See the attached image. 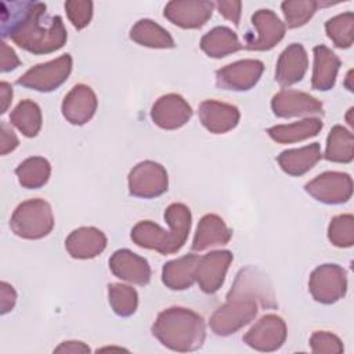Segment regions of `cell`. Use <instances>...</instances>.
<instances>
[{
	"label": "cell",
	"mask_w": 354,
	"mask_h": 354,
	"mask_svg": "<svg viewBox=\"0 0 354 354\" xmlns=\"http://www.w3.org/2000/svg\"><path fill=\"white\" fill-rule=\"evenodd\" d=\"M1 37L11 39L22 50L40 55L50 54L66 43L62 18L48 15L40 1H1Z\"/></svg>",
	"instance_id": "obj_1"
},
{
	"label": "cell",
	"mask_w": 354,
	"mask_h": 354,
	"mask_svg": "<svg viewBox=\"0 0 354 354\" xmlns=\"http://www.w3.org/2000/svg\"><path fill=\"white\" fill-rule=\"evenodd\" d=\"M259 307L275 308V296L268 278L248 266L236 274L225 303L212 314L209 326L217 336H230L254 319Z\"/></svg>",
	"instance_id": "obj_2"
},
{
	"label": "cell",
	"mask_w": 354,
	"mask_h": 354,
	"mask_svg": "<svg viewBox=\"0 0 354 354\" xmlns=\"http://www.w3.org/2000/svg\"><path fill=\"white\" fill-rule=\"evenodd\" d=\"M165 220L169 224V231L151 220L137 223L131 228V241L140 248L156 250L160 254L178 252L191 230V210L184 203H171L165 210Z\"/></svg>",
	"instance_id": "obj_3"
},
{
	"label": "cell",
	"mask_w": 354,
	"mask_h": 354,
	"mask_svg": "<svg viewBox=\"0 0 354 354\" xmlns=\"http://www.w3.org/2000/svg\"><path fill=\"white\" fill-rule=\"evenodd\" d=\"M152 335L167 348L188 353L201 348L206 339L202 315L185 307H170L160 311L152 325Z\"/></svg>",
	"instance_id": "obj_4"
},
{
	"label": "cell",
	"mask_w": 354,
	"mask_h": 354,
	"mask_svg": "<svg viewBox=\"0 0 354 354\" xmlns=\"http://www.w3.org/2000/svg\"><path fill=\"white\" fill-rule=\"evenodd\" d=\"M11 231L24 239H41L54 228L51 206L40 198L19 203L10 218Z\"/></svg>",
	"instance_id": "obj_5"
},
{
	"label": "cell",
	"mask_w": 354,
	"mask_h": 354,
	"mask_svg": "<svg viewBox=\"0 0 354 354\" xmlns=\"http://www.w3.org/2000/svg\"><path fill=\"white\" fill-rule=\"evenodd\" d=\"M72 57L64 54L55 59L35 65L17 79V84L40 93H50L58 88L71 75Z\"/></svg>",
	"instance_id": "obj_6"
},
{
	"label": "cell",
	"mask_w": 354,
	"mask_h": 354,
	"mask_svg": "<svg viewBox=\"0 0 354 354\" xmlns=\"http://www.w3.org/2000/svg\"><path fill=\"white\" fill-rule=\"evenodd\" d=\"M308 290L315 301L332 304L347 292V274L339 264H321L310 275Z\"/></svg>",
	"instance_id": "obj_7"
},
{
	"label": "cell",
	"mask_w": 354,
	"mask_h": 354,
	"mask_svg": "<svg viewBox=\"0 0 354 354\" xmlns=\"http://www.w3.org/2000/svg\"><path fill=\"white\" fill-rule=\"evenodd\" d=\"M129 192L133 196L151 199L160 196L167 191L169 177L166 169L153 160L137 163L127 177Z\"/></svg>",
	"instance_id": "obj_8"
},
{
	"label": "cell",
	"mask_w": 354,
	"mask_h": 354,
	"mask_svg": "<svg viewBox=\"0 0 354 354\" xmlns=\"http://www.w3.org/2000/svg\"><path fill=\"white\" fill-rule=\"evenodd\" d=\"M252 25L256 33L245 35V48L252 51H267L274 48L285 36V24L268 8L257 10L252 15Z\"/></svg>",
	"instance_id": "obj_9"
},
{
	"label": "cell",
	"mask_w": 354,
	"mask_h": 354,
	"mask_svg": "<svg viewBox=\"0 0 354 354\" xmlns=\"http://www.w3.org/2000/svg\"><path fill=\"white\" fill-rule=\"evenodd\" d=\"M318 202L326 205H340L347 202L353 195V178L343 171H324L304 185Z\"/></svg>",
	"instance_id": "obj_10"
},
{
	"label": "cell",
	"mask_w": 354,
	"mask_h": 354,
	"mask_svg": "<svg viewBox=\"0 0 354 354\" xmlns=\"http://www.w3.org/2000/svg\"><path fill=\"white\" fill-rule=\"evenodd\" d=\"M285 321L277 314L263 315L243 336V342L257 351H275L286 340Z\"/></svg>",
	"instance_id": "obj_11"
},
{
	"label": "cell",
	"mask_w": 354,
	"mask_h": 354,
	"mask_svg": "<svg viewBox=\"0 0 354 354\" xmlns=\"http://www.w3.org/2000/svg\"><path fill=\"white\" fill-rule=\"evenodd\" d=\"M264 71L259 59H239L216 71V84L223 90L246 91L257 84Z\"/></svg>",
	"instance_id": "obj_12"
},
{
	"label": "cell",
	"mask_w": 354,
	"mask_h": 354,
	"mask_svg": "<svg viewBox=\"0 0 354 354\" xmlns=\"http://www.w3.org/2000/svg\"><path fill=\"white\" fill-rule=\"evenodd\" d=\"M214 3L207 0H173L165 7L163 15L183 29L202 28L213 14Z\"/></svg>",
	"instance_id": "obj_13"
},
{
	"label": "cell",
	"mask_w": 354,
	"mask_h": 354,
	"mask_svg": "<svg viewBox=\"0 0 354 354\" xmlns=\"http://www.w3.org/2000/svg\"><path fill=\"white\" fill-rule=\"evenodd\" d=\"M232 259L234 256L230 250H214L199 257L195 282H198L202 292L212 295L221 288Z\"/></svg>",
	"instance_id": "obj_14"
},
{
	"label": "cell",
	"mask_w": 354,
	"mask_h": 354,
	"mask_svg": "<svg viewBox=\"0 0 354 354\" xmlns=\"http://www.w3.org/2000/svg\"><path fill=\"white\" fill-rule=\"evenodd\" d=\"M271 109L278 118H293V116H310V115H322L324 106L322 102L304 93L297 90H281L274 94L271 100Z\"/></svg>",
	"instance_id": "obj_15"
},
{
	"label": "cell",
	"mask_w": 354,
	"mask_h": 354,
	"mask_svg": "<svg viewBox=\"0 0 354 354\" xmlns=\"http://www.w3.org/2000/svg\"><path fill=\"white\" fill-rule=\"evenodd\" d=\"M192 116V108L184 97L170 93L159 97L151 109L152 122L165 130L183 127Z\"/></svg>",
	"instance_id": "obj_16"
},
{
	"label": "cell",
	"mask_w": 354,
	"mask_h": 354,
	"mask_svg": "<svg viewBox=\"0 0 354 354\" xmlns=\"http://www.w3.org/2000/svg\"><path fill=\"white\" fill-rule=\"evenodd\" d=\"M97 105L98 101L93 88L86 84H76L65 95L61 111L71 124L82 126L94 116Z\"/></svg>",
	"instance_id": "obj_17"
},
{
	"label": "cell",
	"mask_w": 354,
	"mask_h": 354,
	"mask_svg": "<svg viewBox=\"0 0 354 354\" xmlns=\"http://www.w3.org/2000/svg\"><path fill=\"white\" fill-rule=\"evenodd\" d=\"M198 116L207 131L213 134H224L238 124L241 113L232 104L206 100L199 104Z\"/></svg>",
	"instance_id": "obj_18"
},
{
	"label": "cell",
	"mask_w": 354,
	"mask_h": 354,
	"mask_svg": "<svg viewBox=\"0 0 354 354\" xmlns=\"http://www.w3.org/2000/svg\"><path fill=\"white\" fill-rule=\"evenodd\" d=\"M109 268L119 279L147 285L151 279V267L148 261L129 249H119L109 257Z\"/></svg>",
	"instance_id": "obj_19"
},
{
	"label": "cell",
	"mask_w": 354,
	"mask_h": 354,
	"mask_svg": "<svg viewBox=\"0 0 354 354\" xmlns=\"http://www.w3.org/2000/svg\"><path fill=\"white\" fill-rule=\"evenodd\" d=\"M308 68V55L299 43L289 44L281 54L275 66V80L282 87L299 83Z\"/></svg>",
	"instance_id": "obj_20"
},
{
	"label": "cell",
	"mask_w": 354,
	"mask_h": 354,
	"mask_svg": "<svg viewBox=\"0 0 354 354\" xmlns=\"http://www.w3.org/2000/svg\"><path fill=\"white\" fill-rule=\"evenodd\" d=\"M106 248L105 234L95 227L73 230L65 239V249L73 259L87 260L97 257Z\"/></svg>",
	"instance_id": "obj_21"
},
{
	"label": "cell",
	"mask_w": 354,
	"mask_h": 354,
	"mask_svg": "<svg viewBox=\"0 0 354 354\" xmlns=\"http://www.w3.org/2000/svg\"><path fill=\"white\" fill-rule=\"evenodd\" d=\"M232 236V231L227 227L224 220L213 213L205 214L196 227L191 249L194 252H202L212 246L227 245Z\"/></svg>",
	"instance_id": "obj_22"
},
{
	"label": "cell",
	"mask_w": 354,
	"mask_h": 354,
	"mask_svg": "<svg viewBox=\"0 0 354 354\" xmlns=\"http://www.w3.org/2000/svg\"><path fill=\"white\" fill-rule=\"evenodd\" d=\"M314 66L311 76V87L319 91H328L333 88L337 77L339 68L342 65L340 58L326 46L319 44L313 48Z\"/></svg>",
	"instance_id": "obj_23"
},
{
	"label": "cell",
	"mask_w": 354,
	"mask_h": 354,
	"mask_svg": "<svg viewBox=\"0 0 354 354\" xmlns=\"http://www.w3.org/2000/svg\"><path fill=\"white\" fill-rule=\"evenodd\" d=\"M321 158H322V153H321L319 144L313 142L301 148L282 151L278 155L277 162L286 174L297 177L311 170L321 160Z\"/></svg>",
	"instance_id": "obj_24"
},
{
	"label": "cell",
	"mask_w": 354,
	"mask_h": 354,
	"mask_svg": "<svg viewBox=\"0 0 354 354\" xmlns=\"http://www.w3.org/2000/svg\"><path fill=\"white\" fill-rule=\"evenodd\" d=\"M199 261L196 254H185L183 257L167 261L162 268V282L171 290H184L195 282V270Z\"/></svg>",
	"instance_id": "obj_25"
},
{
	"label": "cell",
	"mask_w": 354,
	"mask_h": 354,
	"mask_svg": "<svg viewBox=\"0 0 354 354\" xmlns=\"http://www.w3.org/2000/svg\"><path fill=\"white\" fill-rule=\"evenodd\" d=\"M242 47L236 33L227 26H216L201 39V48L210 58L227 57L239 51Z\"/></svg>",
	"instance_id": "obj_26"
},
{
	"label": "cell",
	"mask_w": 354,
	"mask_h": 354,
	"mask_svg": "<svg viewBox=\"0 0 354 354\" xmlns=\"http://www.w3.org/2000/svg\"><path fill=\"white\" fill-rule=\"evenodd\" d=\"M322 120L318 118H306L289 124H277L267 130L268 136L279 144L299 142L315 137L322 130Z\"/></svg>",
	"instance_id": "obj_27"
},
{
	"label": "cell",
	"mask_w": 354,
	"mask_h": 354,
	"mask_svg": "<svg viewBox=\"0 0 354 354\" xmlns=\"http://www.w3.org/2000/svg\"><path fill=\"white\" fill-rule=\"evenodd\" d=\"M130 39L140 46L151 48H173L171 35L152 19H140L130 29Z\"/></svg>",
	"instance_id": "obj_28"
},
{
	"label": "cell",
	"mask_w": 354,
	"mask_h": 354,
	"mask_svg": "<svg viewBox=\"0 0 354 354\" xmlns=\"http://www.w3.org/2000/svg\"><path fill=\"white\" fill-rule=\"evenodd\" d=\"M324 158L335 163H350L354 158V136L346 127L336 124L330 129Z\"/></svg>",
	"instance_id": "obj_29"
},
{
	"label": "cell",
	"mask_w": 354,
	"mask_h": 354,
	"mask_svg": "<svg viewBox=\"0 0 354 354\" xmlns=\"http://www.w3.org/2000/svg\"><path fill=\"white\" fill-rule=\"evenodd\" d=\"M15 174L24 188L37 189L48 181L51 174V165L46 158L32 156L18 165Z\"/></svg>",
	"instance_id": "obj_30"
},
{
	"label": "cell",
	"mask_w": 354,
	"mask_h": 354,
	"mask_svg": "<svg viewBox=\"0 0 354 354\" xmlns=\"http://www.w3.org/2000/svg\"><path fill=\"white\" fill-rule=\"evenodd\" d=\"M40 106L32 100L21 101L10 115V122L25 137H35L41 129Z\"/></svg>",
	"instance_id": "obj_31"
},
{
	"label": "cell",
	"mask_w": 354,
	"mask_h": 354,
	"mask_svg": "<svg viewBox=\"0 0 354 354\" xmlns=\"http://www.w3.org/2000/svg\"><path fill=\"white\" fill-rule=\"evenodd\" d=\"M325 30L332 43L339 48H348L354 41V14H339L325 22Z\"/></svg>",
	"instance_id": "obj_32"
},
{
	"label": "cell",
	"mask_w": 354,
	"mask_h": 354,
	"mask_svg": "<svg viewBox=\"0 0 354 354\" xmlns=\"http://www.w3.org/2000/svg\"><path fill=\"white\" fill-rule=\"evenodd\" d=\"M108 300L111 308L119 317L133 315L138 306L136 289L123 283H111L108 286Z\"/></svg>",
	"instance_id": "obj_33"
},
{
	"label": "cell",
	"mask_w": 354,
	"mask_h": 354,
	"mask_svg": "<svg viewBox=\"0 0 354 354\" xmlns=\"http://www.w3.org/2000/svg\"><path fill=\"white\" fill-rule=\"evenodd\" d=\"M319 6L322 3L315 0H286L281 4V8L288 28L295 29L306 25Z\"/></svg>",
	"instance_id": "obj_34"
},
{
	"label": "cell",
	"mask_w": 354,
	"mask_h": 354,
	"mask_svg": "<svg viewBox=\"0 0 354 354\" xmlns=\"http://www.w3.org/2000/svg\"><path fill=\"white\" fill-rule=\"evenodd\" d=\"M328 238L336 248H351L354 245L353 214L335 216L328 227Z\"/></svg>",
	"instance_id": "obj_35"
},
{
	"label": "cell",
	"mask_w": 354,
	"mask_h": 354,
	"mask_svg": "<svg viewBox=\"0 0 354 354\" xmlns=\"http://www.w3.org/2000/svg\"><path fill=\"white\" fill-rule=\"evenodd\" d=\"M310 347L314 354H340L344 347L342 340L326 330H317L310 337Z\"/></svg>",
	"instance_id": "obj_36"
},
{
	"label": "cell",
	"mask_w": 354,
	"mask_h": 354,
	"mask_svg": "<svg viewBox=\"0 0 354 354\" xmlns=\"http://www.w3.org/2000/svg\"><path fill=\"white\" fill-rule=\"evenodd\" d=\"M65 11L71 24L76 29L86 28L93 17V3L88 0H68Z\"/></svg>",
	"instance_id": "obj_37"
},
{
	"label": "cell",
	"mask_w": 354,
	"mask_h": 354,
	"mask_svg": "<svg viewBox=\"0 0 354 354\" xmlns=\"http://www.w3.org/2000/svg\"><path fill=\"white\" fill-rule=\"evenodd\" d=\"M214 7H217L220 15H223L225 19L231 21L234 25H239L241 19V1H217L214 3Z\"/></svg>",
	"instance_id": "obj_38"
},
{
	"label": "cell",
	"mask_w": 354,
	"mask_h": 354,
	"mask_svg": "<svg viewBox=\"0 0 354 354\" xmlns=\"http://www.w3.org/2000/svg\"><path fill=\"white\" fill-rule=\"evenodd\" d=\"M19 144V140L17 134L12 131L10 126H7L4 122L0 124V153L7 155L8 152H12Z\"/></svg>",
	"instance_id": "obj_39"
},
{
	"label": "cell",
	"mask_w": 354,
	"mask_h": 354,
	"mask_svg": "<svg viewBox=\"0 0 354 354\" xmlns=\"http://www.w3.org/2000/svg\"><path fill=\"white\" fill-rule=\"evenodd\" d=\"M21 65V61L15 51L6 43L1 41V64H0V71L1 72H10L14 71Z\"/></svg>",
	"instance_id": "obj_40"
},
{
	"label": "cell",
	"mask_w": 354,
	"mask_h": 354,
	"mask_svg": "<svg viewBox=\"0 0 354 354\" xmlns=\"http://www.w3.org/2000/svg\"><path fill=\"white\" fill-rule=\"evenodd\" d=\"M0 304H1V314H7L10 313L14 306H15V301H17V293L14 290V288L7 283L6 281H3L0 283Z\"/></svg>",
	"instance_id": "obj_41"
},
{
	"label": "cell",
	"mask_w": 354,
	"mask_h": 354,
	"mask_svg": "<svg viewBox=\"0 0 354 354\" xmlns=\"http://www.w3.org/2000/svg\"><path fill=\"white\" fill-rule=\"evenodd\" d=\"M54 353H90V347L79 340H68L55 347Z\"/></svg>",
	"instance_id": "obj_42"
},
{
	"label": "cell",
	"mask_w": 354,
	"mask_h": 354,
	"mask_svg": "<svg viewBox=\"0 0 354 354\" xmlns=\"http://www.w3.org/2000/svg\"><path fill=\"white\" fill-rule=\"evenodd\" d=\"M0 101H1V113H6V111L8 109L11 101H12V87L10 83L7 82H1L0 83Z\"/></svg>",
	"instance_id": "obj_43"
},
{
	"label": "cell",
	"mask_w": 354,
	"mask_h": 354,
	"mask_svg": "<svg viewBox=\"0 0 354 354\" xmlns=\"http://www.w3.org/2000/svg\"><path fill=\"white\" fill-rule=\"evenodd\" d=\"M351 76H353V71L350 69V71L347 72V76H346V82H344V86H346V87H347L350 91H353V90H354V88H353V84L350 83V82H351V79H353Z\"/></svg>",
	"instance_id": "obj_44"
},
{
	"label": "cell",
	"mask_w": 354,
	"mask_h": 354,
	"mask_svg": "<svg viewBox=\"0 0 354 354\" xmlns=\"http://www.w3.org/2000/svg\"><path fill=\"white\" fill-rule=\"evenodd\" d=\"M351 112H353V108H350V109H348V115H347V122H348V124H350V126H353V120H351V116H350V115H351Z\"/></svg>",
	"instance_id": "obj_45"
}]
</instances>
